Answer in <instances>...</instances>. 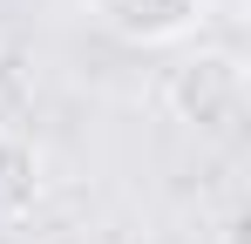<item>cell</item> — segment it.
I'll list each match as a JSON object with an SVG mask.
<instances>
[{
	"label": "cell",
	"mask_w": 251,
	"mask_h": 244,
	"mask_svg": "<svg viewBox=\"0 0 251 244\" xmlns=\"http://www.w3.org/2000/svg\"><path fill=\"white\" fill-rule=\"evenodd\" d=\"M238 102H245V68H238V54H183L176 68L163 75V109L176 122H204L217 129L224 116H238Z\"/></svg>",
	"instance_id": "1"
},
{
	"label": "cell",
	"mask_w": 251,
	"mask_h": 244,
	"mask_svg": "<svg viewBox=\"0 0 251 244\" xmlns=\"http://www.w3.org/2000/svg\"><path fill=\"white\" fill-rule=\"evenodd\" d=\"M88 14H95L116 41L156 48V41L190 34V27L204 21V0H88Z\"/></svg>",
	"instance_id": "2"
}]
</instances>
